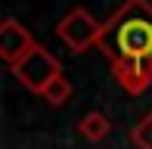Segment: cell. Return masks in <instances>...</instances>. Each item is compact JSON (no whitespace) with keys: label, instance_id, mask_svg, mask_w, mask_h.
Listing matches in <instances>:
<instances>
[{"label":"cell","instance_id":"obj_1","mask_svg":"<svg viewBox=\"0 0 152 149\" xmlns=\"http://www.w3.org/2000/svg\"><path fill=\"white\" fill-rule=\"evenodd\" d=\"M99 47L109 62L124 59H149L152 62V3L149 0H124V6L102 22Z\"/></svg>","mask_w":152,"mask_h":149},{"label":"cell","instance_id":"obj_2","mask_svg":"<svg viewBox=\"0 0 152 149\" xmlns=\"http://www.w3.org/2000/svg\"><path fill=\"white\" fill-rule=\"evenodd\" d=\"M12 74H16V81H19L22 87H28L31 93L44 96V93L50 90L53 81L62 78V65H59V59L53 56L47 47L37 44L19 65H12Z\"/></svg>","mask_w":152,"mask_h":149},{"label":"cell","instance_id":"obj_3","mask_svg":"<svg viewBox=\"0 0 152 149\" xmlns=\"http://www.w3.org/2000/svg\"><path fill=\"white\" fill-rule=\"evenodd\" d=\"M99 31H102V25L96 22L84 6L68 9L65 16H62V22L56 25L59 40L72 53H84V50H90V47H96V44H99Z\"/></svg>","mask_w":152,"mask_h":149},{"label":"cell","instance_id":"obj_4","mask_svg":"<svg viewBox=\"0 0 152 149\" xmlns=\"http://www.w3.org/2000/svg\"><path fill=\"white\" fill-rule=\"evenodd\" d=\"M34 47H37V40L31 37V31L25 28L19 19L6 16L3 25H0V56L10 62V69H12V65H19V62L34 50Z\"/></svg>","mask_w":152,"mask_h":149},{"label":"cell","instance_id":"obj_5","mask_svg":"<svg viewBox=\"0 0 152 149\" xmlns=\"http://www.w3.org/2000/svg\"><path fill=\"white\" fill-rule=\"evenodd\" d=\"M112 74L127 93H143L152 84V62L149 59H124V62L112 65Z\"/></svg>","mask_w":152,"mask_h":149},{"label":"cell","instance_id":"obj_6","mask_svg":"<svg viewBox=\"0 0 152 149\" xmlns=\"http://www.w3.org/2000/svg\"><path fill=\"white\" fill-rule=\"evenodd\" d=\"M78 131L84 134L87 140H93V143H99V140L109 137V131H112V124H109V118L102 112H87L84 118L78 121Z\"/></svg>","mask_w":152,"mask_h":149},{"label":"cell","instance_id":"obj_7","mask_svg":"<svg viewBox=\"0 0 152 149\" xmlns=\"http://www.w3.org/2000/svg\"><path fill=\"white\" fill-rule=\"evenodd\" d=\"M44 99H47L50 106H56V109H59V106H65L68 99H72V84H68L65 78H56V81L50 84V90L44 93Z\"/></svg>","mask_w":152,"mask_h":149},{"label":"cell","instance_id":"obj_8","mask_svg":"<svg viewBox=\"0 0 152 149\" xmlns=\"http://www.w3.org/2000/svg\"><path fill=\"white\" fill-rule=\"evenodd\" d=\"M130 140H134L137 149H152V112L146 118H140V124L130 131Z\"/></svg>","mask_w":152,"mask_h":149}]
</instances>
